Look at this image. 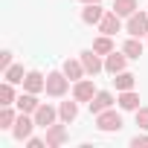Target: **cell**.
I'll use <instances>...</instances> for the list:
<instances>
[{
	"mask_svg": "<svg viewBox=\"0 0 148 148\" xmlns=\"http://www.w3.org/2000/svg\"><path fill=\"white\" fill-rule=\"evenodd\" d=\"M93 49H96L99 55H110V52H113V41H110V35L96 38V41H93Z\"/></svg>",
	"mask_w": 148,
	"mask_h": 148,
	"instance_id": "44dd1931",
	"label": "cell"
},
{
	"mask_svg": "<svg viewBox=\"0 0 148 148\" xmlns=\"http://www.w3.org/2000/svg\"><path fill=\"white\" fill-rule=\"evenodd\" d=\"M38 105H41V102H38V93H29V90H26V93L18 96V110H21V113H35Z\"/></svg>",
	"mask_w": 148,
	"mask_h": 148,
	"instance_id": "4fadbf2b",
	"label": "cell"
},
{
	"mask_svg": "<svg viewBox=\"0 0 148 148\" xmlns=\"http://www.w3.org/2000/svg\"><path fill=\"white\" fill-rule=\"evenodd\" d=\"M116 102H119V108H122V110H136V108H139V96H136L134 90H122Z\"/></svg>",
	"mask_w": 148,
	"mask_h": 148,
	"instance_id": "e0dca14e",
	"label": "cell"
},
{
	"mask_svg": "<svg viewBox=\"0 0 148 148\" xmlns=\"http://www.w3.org/2000/svg\"><path fill=\"white\" fill-rule=\"evenodd\" d=\"M12 102H18L15 99V87H12V82H3L0 84V105H12Z\"/></svg>",
	"mask_w": 148,
	"mask_h": 148,
	"instance_id": "603a6c76",
	"label": "cell"
},
{
	"mask_svg": "<svg viewBox=\"0 0 148 148\" xmlns=\"http://www.w3.org/2000/svg\"><path fill=\"white\" fill-rule=\"evenodd\" d=\"M131 145H134V148H145V145H148V136H142V134H139V136H134V139H131Z\"/></svg>",
	"mask_w": 148,
	"mask_h": 148,
	"instance_id": "83f0119b",
	"label": "cell"
},
{
	"mask_svg": "<svg viewBox=\"0 0 148 148\" xmlns=\"http://www.w3.org/2000/svg\"><path fill=\"white\" fill-rule=\"evenodd\" d=\"M125 61H128V55H125V52H116V49H113V52H110V55L105 58V70L110 73V76H116V73H122V70H125Z\"/></svg>",
	"mask_w": 148,
	"mask_h": 148,
	"instance_id": "8fae6325",
	"label": "cell"
},
{
	"mask_svg": "<svg viewBox=\"0 0 148 148\" xmlns=\"http://www.w3.org/2000/svg\"><path fill=\"white\" fill-rule=\"evenodd\" d=\"M134 82H136V76H134V73H116V76H113V84H116V90L122 93V90H134Z\"/></svg>",
	"mask_w": 148,
	"mask_h": 148,
	"instance_id": "ac0fdd59",
	"label": "cell"
},
{
	"mask_svg": "<svg viewBox=\"0 0 148 148\" xmlns=\"http://www.w3.org/2000/svg\"><path fill=\"white\" fill-rule=\"evenodd\" d=\"M108 108H113V93H108V90H99V93L90 99V113L96 116V113H102V110H108Z\"/></svg>",
	"mask_w": 148,
	"mask_h": 148,
	"instance_id": "30bf717a",
	"label": "cell"
},
{
	"mask_svg": "<svg viewBox=\"0 0 148 148\" xmlns=\"http://www.w3.org/2000/svg\"><path fill=\"white\" fill-rule=\"evenodd\" d=\"M32 116H35V125L47 131V128H49V125L55 122V116H58V110H55L52 105H44V102H41V105H38V110H35Z\"/></svg>",
	"mask_w": 148,
	"mask_h": 148,
	"instance_id": "52a82bcc",
	"label": "cell"
},
{
	"mask_svg": "<svg viewBox=\"0 0 148 148\" xmlns=\"http://www.w3.org/2000/svg\"><path fill=\"white\" fill-rule=\"evenodd\" d=\"M119 29H122V23H119V15H116V12H105V18L99 21V32H102V35H110V38H113V35H116Z\"/></svg>",
	"mask_w": 148,
	"mask_h": 148,
	"instance_id": "9c48e42d",
	"label": "cell"
},
{
	"mask_svg": "<svg viewBox=\"0 0 148 148\" xmlns=\"http://www.w3.org/2000/svg\"><path fill=\"white\" fill-rule=\"evenodd\" d=\"M122 52H125L128 58H139V55H142V44H139V38H134V35H131V38L125 41Z\"/></svg>",
	"mask_w": 148,
	"mask_h": 148,
	"instance_id": "ffe728a7",
	"label": "cell"
},
{
	"mask_svg": "<svg viewBox=\"0 0 148 148\" xmlns=\"http://www.w3.org/2000/svg\"><path fill=\"white\" fill-rule=\"evenodd\" d=\"M6 67H12V52L9 49L0 52V70H6Z\"/></svg>",
	"mask_w": 148,
	"mask_h": 148,
	"instance_id": "484cf974",
	"label": "cell"
},
{
	"mask_svg": "<svg viewBox=\"0 0 148 148\" xmlns=\"http://www.w3.org/2000/svg\"><path fill=\"white\" fill-rule=\"evenodd\" d=\"M102 18H105V9H102L99 3H87L84 12H82V21H84V23H99Z\"/></svg>",
	"mask_w": 148,
	"mask_h": 148,
	"instance_id": "9a60e30c",
	"label": "cell"
},
{
	"mask_svg": "<svg viewBox=\"0 0 148 148\" xmlns=\"http://www.w3.org/2000/svg\"><path fill=\"white\" fill-rule=\"evenodd\" d=\"M136 125L139 131H148V108H136Z\"/></svg>",
	"mask_w": 148,
	"mask_h": 148,
	"instance_id": "d4e9b609",
	"label": "cell"
},
{
	"mask_svg": "<svg viewBox=\"0 0 148 148\" xmlns=\"http://www.w3.org/2000/svg\"><path fill=\"white\" fill-rule=\"evenodd\" d=\"M67 136H70V134H67V128L52 122V125L47 128V136H44V139H47V148H58V145H64V142H67Z\"/></svg>",
	"mask_w": 148,
	"mask_h": 148,
	"instance_id": "ba28073f",
	"label": "cell"
},
{
	"mask_svg": "<svg viewBox=\"0 0 148 148\" xmlns=\"http://www.w3.org/2000/svg\"><path fill=\"white\" fill-rule=\"evenodd\" d=\"M26 145H29V148H44V145H47V139H38V136H29V139H26Z\"/></svg>",
	"mask_w": 148,
	"mask_h": 148,
	"instance_id": "4316f807",
	"label": "cell"
},
{
	"mask_svg": "<svg viewBox=\"0 0 148 148\" xmlns=\"http://www.w3.org/2000/svg\"><path fill=\"white\" fill-rule=\"evenodd\" d=\"M23 90H29V93H41V90H47V79L41 76V73H26V79H23Z\"/></svg>",
	"mask_w": 148,
	"mask_h": 148,
	"instance_id": "7c38bea8",
	"label": "cell"
},
{
	"mask_svg": "<svg viewBox=\"0 0 148 148\" xmlns=\"http://www.w3.org/2000/svg\"><path fill=\"white\" fill-rule=\"evenodd\" d=\"M145 38H148V35H145Z\"/></svg>",
	"mask_w": 148,
	"mask_h": 148,
	"instance_id": "f546056e",
	"label": "cell"
},
{
	"mask_svg": "<svg viewBox=\"0 0 148 148\" xmlns=\"http://www.w3.org/2000/svg\"><path fill=\"white\" fill-rule=\"evenodd\" d=\"M82 64H84V70H87V76H99V73L105 70V61L99 58L96 49H84V52H82Z\"/></svg>",
	"mask_w": 148,
	"mask_h": 148,
	"instance_id": "5b68a950",
	"label": "cell"
},
{
	"mask_svg": "<svg viewBox=\"0 0 148 148\" xmlns=\"http://www.w3.org/2000/svg\"><path fill=\"white\" fill-rule=\"evenodd\" d=\"M58 116H61V122H76V116H79V105H76V99L73 102H61V108H58Z\"/></svg>",
	"mask_w": 148,
	"mask_h": 148,
	"instance_id": "2e32d148",
	"label": "cell"
},
{
	"mask_svg": "<svg viewBox=\"0 0 148 148\" xmlns=\"http://www.w3.org/2000/svg\"><path fill=\"white\" fill-rule=\"evenodd\" d=\"M96 128H99V131H119V128H122V116H119L113 108H108V110L96 113Z\"/></svg>",
	"mask_w": 148,
	"mask_h": 148,
	"instance_id": "6da1fadb",
	"label": "cell"
},
{
	"mask_svg": "<svg viewBox=\"0 0 148 148\" xmlns=\"http://www.w3.org/2000/svg\"><path fill=\"white\" fill-rule=\"evenodd\" d=\"M113 12H116L119 18H131V15L136 12V0H116V3H113Z\"/></svg>",
	"mask_w": 148,
	"mask_h": 148,
	"instance_id": "d6986e66",
	"label": "cell"
},
{
	"mask_svg": "<svg viewBox=\"0 0 148 148\" xmlns=\"http://www.w3.org/2000/svg\"><path fill=\"white\" fill-rule=\"evenodd\" d=\"M3 73H6V82H12V84H23V79H26V76H23V67H18V64L6 67Z\"/></svg>",
	"mask_w": 148,
	"mask_h": 148,
	"instance_id": "7402d4cb",
	"label": "cell"
},
{
	"mask_svg": "<svg viewBox=\"0 0 148 148\" xmlns=\"http://www.w3.org/2000/svg\"><path fill=\"white\" fill-rule=\"evenodd\" d=\"M128 35H134V38L148 35V12H134L128 18Z\"/></svg>",
	"mask_w": 148,
	"mask_h": 148,
	"instance_id": "277c9868",
	"label": "cell"
},
{
	"mask_svg": "<svg viewBox=\"0 0 148 148\" xmlns=\"http://www.w3.org/2000/svg\"><path fill=\"white\" fill-rule=\"evenodd\" d=\"M93 96H96V84H93V79H79L76 87H73V99H76V102H90Z\"/></svg>",
	"mask_w": 148,
	"mask_h": 148,
	"instance_id": "8992f818",
	"label": "cell"
},
{
	"mask_svg": "<svg viewBox=\"0 0 148 148\" xmlns=\"http://www.w3.org/2000/svg\"><path fill=\"white\" fill-rule=\"evenodd\" d=\"M15 119H18V116H15V110H12L9 105H3V110H0V128H12V125H15Z\"/></svg>",
	"mask_w": 148,
	"mask_h": 148,
	"instance_id": "cb8c5ba5",
	"label": "cell"
},
{
	"mask_svg": "<svg viewBox=\"0 0 148 148\" xmlns=\"http://www.w3.org/2000/svg\"><path fill=\"white\" fill-rule=\"evenodd\" d=\"M82 3H102V0H82Z\"/></svg>",
	"mask_w": 148,
	"mask_h": 148,
	"instance_id": "f1b7e54d",
	"label": "cell"
},
{
	"mask_svg": "<svg viewBox=\"0 0 148 148\" xmlns=\"http://www.w3.org/2000/svg\"><path fill=\"white\" fill-rule=\"evenodd\" d=\"M67 87H70V79H67L64 70H61V73H49V76H47V93H49V96H64Z\"/></svg>",
	"mask_w": 148,
	"mask_h": 148,
	"instance_id": "7a4b0ae2",
	"label": "cell"
},
{
	"mask_svg": "<svg viewBox=\"0 0 148 148\" xmlns=\"http://www.w3.org/2000/svg\"><path fill=\"white\" fill-rule=\"evenodd\" d=\"M32 128H38V125H35V116L21 113V116L15 119V125H12V134H15V139H29V136H32Z\"/></svg>",
	"mask_w": 148,
	"mask_h": 148,
	"instance_id": "3957f363",
	"label": "cell"
},
{
	"mask_svg": "<svg viewBox=\"0 0 148 148\" xmlns=\"http://www.w3.org/2000/svg\"><path fill=\"white\" fill-rule=\"evenodd\" d=\"M64 73H67V79H70V82H79V79L84 76L87 70H84L82 58H79V61H73V58H67V61H64Z\"/></svg>",
	"mask_w": 148,
	"mask_h": 148,
	"instance_id": "5bb4252c",
	"label": "cell"
}]
</instances>
